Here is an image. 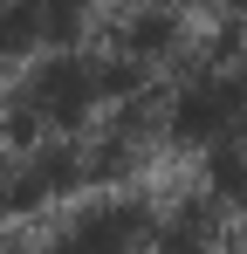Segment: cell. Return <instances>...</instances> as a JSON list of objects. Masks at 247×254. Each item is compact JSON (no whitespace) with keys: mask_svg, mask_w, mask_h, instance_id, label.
<instances>
[{"mask_svg":"<svg viewBox=\"0 0 247 254\" xmlns=\"http://www.w3.org/2000/svg\"><path fill=\"white\" fill-rule=\"evenodd\" d=\"M165 42H172V21H165V14H144V21L130 28V48H137V55H158Z\"/></svg>","mask_w":247,"mask_h":254,"instance_id":"2","label":"cell"},{"mask_svg":"<svg viewBox=\"0 0 247 254\" xmlns=\"http://www.w3.org/2000/svg\"><path fill=\"white\" fill-rule=\"evenodd\" d=\"M89 83H96V76H89L82 62H48L35 76V103L55 110V117H62V110H82V103H89Z\"/></svg>","mask_w":247,"mask_h":254,"instance_id":"1","label":"cell"}]
</instances>
